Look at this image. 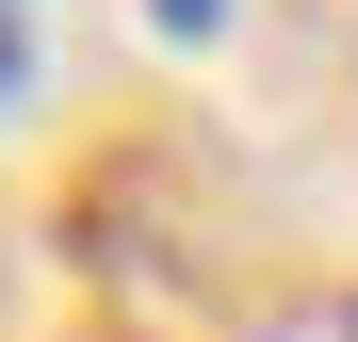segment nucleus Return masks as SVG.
<instances>
[{"label": "nucleus", "instance_id": "obj_1", "mask_svg": "<svg viewBox=\"0 0 358 342\" xmlns=\"http://www.w3.org/2000/svg\"><path fill=\"white\" fill-rule=\"evenodd\" d=\"M33 98V0H0V114Z\"/></svg>", "mask_w": 358, "mask_h": 342}, {"label": "nucleus", "instance_id": "obj_2", "mask_svg": "<svg viewBox=\"0 0 358 342\" xmlns=\"http://www.w3.org/2000/svg\"><path fill=\"white\" fill-rule=\"evenodd\" d=\"M228 17H245V0H147V33H179V49H212Z\"/></svg>", "mask_w": 358, "mask_h": 342}, {"label": "nucleus", "instance_id": "obj_3", "mask_svg": "<svg viewBox=\"0 0 358 342\" xmlns=\"http://www.w3.org/2000/svg\"><path fill=\"white\" fill-rule=\"evenodd\" d=\"M342 342H358V310H342Z\"/></svg>", "mask_w": 358, "mask_h": 342}]
</instances>
